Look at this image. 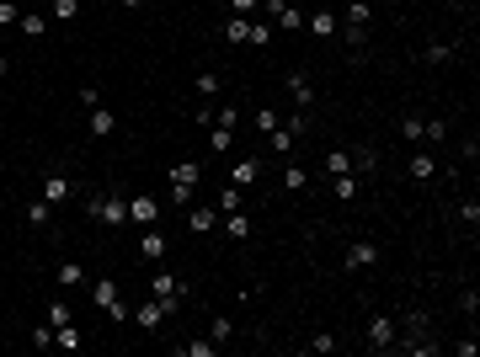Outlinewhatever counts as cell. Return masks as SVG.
Listing matches in <instances>:
<instances>
[{
    "label": "cell",
    "mask_w": 480,
    "mask_h": 357,
    "mask_svg": "<svg viewBox=\"0 0 480 357\" xmlns=\"http://www.w3.org/2000/svg\"><path fill=\"white\" fill-rule=\"evenodd\" d=\"M85 214H91V224L118 229V224H128V202H123L118 192H91V198H85Z\"/></svg>",
    "instance_id": "6da1fadb"
},
{
    "label": "cell",
    "mask_w": 480,
    "mask_h": 357,
    "mask_svg": "<svg viewBox=\"0 0 480 357\" xmlns=\"http://www.w3.org/2000/svg\"><path fill=\"white\" fill-rule=\"evenodd\" d=\"M150 294L160 298V310H166V315H176V310H181V298H187V277L155 272V277H150Z\"/></svg>",
    "instance_id": "7a4b0ae2"
},
{
    "label": "cell",
    "mask_w": 480,
    "mask_h": 357,
    "mask_svg": "<svg viewBox=\"0 0 480 357\" xmlns=\"http://www.w3.org/2000/svg\"><path fill=\"white\" fill-rule=\"evenodd\" d=\"M379 256L384 250L373 246V240H352V246L342 250V267H347V272H368V267H379Z\"/></svg>",
    "instance_id": "3957f363"
},
{
    "label": "cell",
    "mask_w": 480,
    "mask_h": 357,
    "mask_svg": "<svg viewBox=\"0 0 480 357\" xmlns=\"http://www.w3.org/2000/svg\"><path fill=\"white\" fill-rule=\"evenodd\" d=\"M395 320H390V315H368V346L373 352H390V346H395Z\"/></svg>",
    "instance_id": "277c9868"
},
{
    "label": "cell",
    "mask_w": 480,
    "mask_h": 357,
    "mask_svg": "<svg viewBox=\"0 0 480 357\" xmlns=\"http://www.w3.org/2000/svg\"><path fill=\"white\" fill-rule=\"evenodd\" d=\"M160 219V202L150 198V192H139V198H128V224H139V229H150Z\"/></svg>",
    "instance_id": "5b68a950"
},
{
    "label": "cell",
    "mask_w": 480,
    "mask_h": 357,
    "mask_svg": "<svg viewBox=\"0 0 480 357\" xmlns=\"http://www.w3.org/2000/svg\"><path fill=\"white\" fill-rule=\"evenodd\" d=\"M70 198H75V181L64 176V171H48V176H43V202L59 208V202H70Z\"/></svg>",
    "instance_id": "8992f818"
},
{
    "label": "cell",
    "mask_w": 480,
    "mask_h": 357,
    "mask_svg": "<svg viewBox=\"0 0 480 357\" xmlns=\"http://www.w3.org/2000/svg\"><path fill=\"white\" fill-rule=\"evenodd\" d=\"M267 11H272V27H283V32H299L304 27L299 6H288V0H267Z\"/></svg>",
    "instance_id": "52a82bcc"
},
{
    "label": "cell",
    "mask_w": 480,
    "mask_h": 357,
    "mask_svg": "<svg viewBox=\"0 0 480 357\" xmlns=\"http://www.w3.org/2000/svg\"><path fill=\"white\" fill-rule=\"evenodd\" d=\"M395 331H406V341H395L390 352H406L411 341H421V336H427V315H421V310H411V315H406V325H395Z\"/></svg>",
    "instance_id": "ba28073f"
},
{
    "label": "cell",
    "mask_w": 480,
    "mask_h": 357,
    "mask_svg": "<svg viewBox=\"0 0 480 357\" xmlns=\"http://www.w3.org/2000/svg\"><path fill=\"white\" fill-rule=\"evenodd\" d=\"M166 246H171V240L160 235L155 224H150V229H144V235H139V256H144V262H160V256H166Z\"/></svg>",
    "instance_id": "9c48e42d"
},
{
    "label": "cell",
    "mask_w": 480,
    "mask_h": 357,
    "mask_svg": "<svg viewBox=\"0 0 480 357\" xmlns=\"http://www.w3.org/2000/svg\"><path fill=\"white\" fill-rule=\"evenodd\" d=\"M160 320H166V310H160V298H144L139 310H133V325H139V331H160Z\"/></svg>",
    "instance_id": "30bf717a"
},
{
    "label": "cell",
    "mask_w": 480,
    "mask_h": 357,
    "mask_svg": "<svg viewBox=\"0 0 480 357\" xmlns=\"http://www.w3.org/2000/svg\"><path fill=\"white\" fill-rule=\"evenodd\" d=\"M118 277H96V283H91V304H96V310H107V304H118Z\"/></svg>",
    "instance_id": "8fae6325"
},
{
    "label": "cell",
    "mask_w": 480,
    "mask_h": 357,
    "mask_svg": "<svg viewBox=\"0 0 480 357\" xmlns=\"http://www.w3.org/2000/svg\"><path fill=\"white\" fill-rule=\"evenodd\" d=\"M288 96H294V107H310V102H315V85H310V75H299V70H294V75H288Z\"/></svg>",
    "instance_id": "7c38bea8"
},
{
    "label": "cell",
    "mask_w": 480,
    "mask_h": 357,
    "mask_svg": "<svg viewBox=\"0 0 480 357\" xmlns=\"http://www.w3.org/2000/svg\"><path fill=\"white\" fill-rule=\"evenodd\" d=\"M112 128H118V118H112V107H91V123H85V133H91V139H107Z\"/></svg>",
    "instance_id": "4fadbf2b"
},
{
    "label": "cell",
    "mask_w": 480,
    "mask_h": 357,
    "mask_svg": "<svg viewBox=\"0 0 480 357\" xmlns=\"http://www.w3.org/2000/svg\"><path fill=\"white\" fill-rule=\"evenodd\" d=\"M54 346H59V352H80V346H85V336H80V325H75V320H64V325H59V331H54Z\"/></svg>",
    "instance_id": "5bb4252c"
},
{
    "label": "cell",
    "mask_w": 480,
    "mask_h": 357,
    "mask_svg": "<svg viewBox=\"0 0 480 357\" xmlns=\"http://www.w3.org/2000/svg\"><path fill=\"white\" fill-rule=\"evenodd\" d=\"M203 181V166L198 160H181V166H171V187H198Z\"/></svg>",
    "instance_id": "9a60e30c"
},
{
    "label": "cell",
    "mask_w": 480,
    "mask_h": 357,
    "mask_svg": "<svg viewBox=\"0 0 480 357\" xmlns=\"http://www.w3.org/2000/svg\"><path fill=\"white\" fill-rule=\"evenodd\" d=\"M256 176H262V166H256V160H235V166H229V181H235L240 192L256 187Z\"/></svg>",
    "instance_id": "2e32d148"
},
{
    "label": "cell",
    "mask_w": 480,
    "mask_h": 357,
    "mask_svg": "<svg viewBox=\"0 0 480 357\" xmlns=\"http://www.w3.org/2000/svg\"><path fill=\"white\" fill-rule=\"evenodd\" d=\"M373 166H379L373 144H358V150H352V176H373Z\"/></svg>",
    "instance_id": "e0dca14e"
},
{
    "label": "cell",
    "mask_w": 480,
    "mask_h": 357,
    "mask_svg": "<svg viewBox=\"0 0 480 357\" xmlns=\"http://www.w3.org/2000/svg\"><path fill=\"white\" fill-rule=\"evenodd\" d=\"M438 176V160L427 155V150H416V155H411V181H432Z\"/></svg>",
    "instance_id": "ac0fdd59"
},
{
    "label": "cell",
    "mask_w": 480,
    "mask_h": 357,
    "mask_svg": "<svg viewBox=\"0 0 480 357\" xmlns=\"http://www.w3.org/2000/svg\"><path fill=\"white\" fill-rule=\"evenodd\" d=\"M27 224H32V229H48V224H54V202H43V198L27 202Z\"/></svg>",
    "instance_id": "d6986e66"
},
{
    "label": "cell",
    "mask_w": 480,
    "mask_h": 357,
    "mask_svg": "<svg viewBox=\"0 0 480 357\" xmlns=\"http://www.w3.org/2000/svg\"><path fill=\"white\" fill-rule=\"evenodd\" d=\"M331 192H336V198H342V202H352V198H358V176H352V171H342V176H331Z\"/></svg>",
    "instance_id": "ffe728a7"
},
{
    "label": "cell",
    "mask_w": 480,
    "mask_h": 357,
    "mask_svg": "<svg viewBox=\"0 0 480 357\" xmlns=\"http://www.w3.org/2000/svg\"><path fill=\"white\" fill-rule=\"evenodd\" d=\"M192 91L203 96V102H214V96L224 91V85H219V75H214V70H203V75H198V80H192Z\"/></svg>",
    "instance_id": "44dd1931"
},
{
    "label": "cell",
    "mask_w": 480,
    "mask_h": 357,
    "mask_svg": "<svg viewBox=\"0 0 480 357\" xmlns=\"http://www.w3.org/2000/svg\"><path fill=\"white\" fill-rule=\"evenodd\" d=\"M421 133H427V118H416V112H406V118H400V139L421 144Z\"/></svg>",
    "instance_id": "7402d4cb"
},
{
    "label": "cell",
    "mask_w": 480,
    "mask_h": 357,
    "mask_svg": "<svg viewBox=\"0 0 480 357\" xmlns=\"http://www.w3.org/2000/svg\"><path fill=\"white\" fill-rule=\"evenodd\" d=\"M304 27H310L315 37H336V16H331V11H315L310 22H304Z\"/></svg>",
    "instance_id": "603a6c76"
},
{
    "label": "cell",
    "mask_w": 480,
    "mask_h": 357,
    "mask_svg": "<svg viewBox=\"0 0 480 357\" xmlns=\"http://www.w3.org/2000/svg\"><path fill=\"white\" fill-rule=\"evenodd\" d=\"M85 283V267L80 262H59V288H80Z\"/></svg>",
    "instance_id": "cb8c5ba5"
},
{
    "label": "cell",
    "mask_w": 480,
    "mask_h": 357,
    "mask_svg": "<svg viewBox=\"0 0 480 357\" xmlns=\"http://www.w3.org/2000/svg\"><path fill=\"white\" fill-rule=\"evenodd\" d=\"M224 37H229V43H246V37H251V16H229V22H224Z\"/></svg>",
    "instance_id": "d4e9b609"
},
{
    "label": "cell",
    "mask_w": 480,
    "mask_h": 357,
    "mask_svg": "<svg viewBox=\"0 0 480 357\" xmlns=\"http://www.w3.org/2000/svg\"><path fill=\"white\" fill-rule=\"evenodd\" d=\"M187 229H192V235H208V229H214V208H192V214H187Z\"/></svg>",
    "instance_id": "484cf974"
},
{
    "label": "cell",
    "mask_w": 480,
    "mask_h": 357,
    "mask_svg": "<svg viewBox=\"0 0 480 357\" xmlns=\"http://www.w3.org/2000/svg\"><path fill=\"white\" fill-rule=\"evenodd\" d=\"M224 229H229V240H251V219L240 214V208H235V214L224 219Z\"/></svg>",
    "instance_id": "4316f807"
},
{
    "label": "cell",
    "mask_w": 480,
    "mask_h": 357,
    "mask_svg": "<svg viewBox=\"0 0 480 357\" xmlns=\"http://www.w3.org/2000/svg\"><path fill=\"white\" fill-rule=\"evenodd\" d=\"M283 187L288 192H304V187H310V171H304V166H283Z\"/></svg>",
    "instance_id": "83f0119b"
},
{
    "label": "cell",
    "mask_w": 480,
    "mask_h": 357,
    "mask_svg": "<svg viewBox=\"0 0 480 357\" xmlns=\"http://www.w3.org/2000/svg\"><path fill=\"white\" fill-rule=\"evenodd\" d=\"M421 59H427V64H448V59H454V43H427V48H421Z\"/></svg>",
    "instance_id": "f1b7e54d"
},
{
    "label": "cell",
    "mask_w": 480,
    "mask_h": 357,
    "mask_svg": "<svg viewBox=\"0 0 480 357\" xmlns=\"http://www.w3.org/2000/svg\"><path fill=\"white\" fill-rule=\"evenodd\" d=\"M267 139H272V150H277V155H288V150H294V128H288V123H277V128L267 133Z\"/></svg>",
    "instance_id": "f546056e"
},
{
    "label": "cell",
    "mask_w": 480,
    "mask_h": 357,
    "mask_svg": "<svg viewBox=\"0 0 480 357\" xmlns=\"http://www.w3.org/2000/svg\"><path fill=\"white\" fill-rule=\"evenodd\" d=\"M325 171H331V176L352 171V150H331V155H325Z\"/></svg>",
    "instance_id": "4dcf8cb0"
},
{
    "label": "cell",
    "mask_w": 480,
    "mask_h": 357,
    "mask_svg": "<svg viewBox=\"0 0 480 357\" xmlns=\"http://www.w3.org/2000/svg\"><path fill=\"white\" fill-rule=\"evenodd\" d=\"M368 0H347V27H368Z\"/></svg>",
    "instance_id": "1f68e13d"
},
{
    "label": "cell",
    "mask_w": 480,
    "mask_h": 357,
    "mask_svg": "<svg viewBox=\"0 0 480 357\" xmlns=\"http://www.w3.org/2000/svg\"><path fill=\"white\" fill-rule=\"evenodd\" d=\"M336 346H342V341H336L331 331H315V336H310V352H320V357H325V352H336Z\"/></svg>",
    "instance_id": "d6a6232c"
},
{
    "label": "cell",
    "mask_w": 480,
    "mask_h": 357,
    "mask_svg": "<svg viewBox=\"0 0 480 357\" xmlns=\"http://www.w3.org/2000/svg\"><path fill=\"white\" fill-rule=\"evenodd\" d=\"M438 139H448V123H443V118H427V133H421V144H438Z\"/></svg>",
    "instance_id": "836d02e7"
},
{
    "label": "cell",
    "mask_w": 480,
    "mask_h": 357,
    "mask_svg": "<svg viewBox=\"0 0 480 357\" xmlns=\"http://www.w3.org/2000/svg\"><path fill=\"white\" fill-rule=\"evenodd\" d=\"M229 331H235V320H229V315H219V320H214V331H208V341H229Z\"/></svg>",
    "instance_id": "e575fe53"
},
{
    "label": "cell",
    "mask_w": 480,
    "mask_h": 357,
    "mask_svg": "<svg viewBox=\"0 0 480 357\" xmlns=\"http://www.w3.org/2000/svg\"><path fill=\"white\" fill-rule=\"evenodd\" d=\"M16 27H22L27 37H43V16H37V11H22V22H16Z\"/></svg>",
    "instance_id": "d590c367"
},
{
    "label": "cell",
    "mask_w": 480,
    "mask_h": 357,
    "mask_svg": "<svg viewBox=\"0 0 480 357\" xmlns=\"http://www.w3.org/2000/svg\"><path fill=\"white\" fill-rule=\"evenodd\" d=\"M219 208H224V214H235V208H240V187H235V181L219 192Z\"/></svg>",
    "instance_id": "8d00e7d4"
},
{
    "label": "cell",
    "mask_w": 480,
    "mask_h": 357,
    "mask_svg": "<svg viewBox=\"0 0 480 357\" xmlns=\"http://www.w3.org/2000/svg\"><path fill=\"white\" fill-rule=\"evenodd\" d=\"M246 43H256V48L272 43V22H251V37H246Z\"/></svg>",
    "instance_id": "74e56055"
},
{
    "label": "cell",
    "mask_w": 480,
    "mask_h": 357,
    "mask_svg": "<svg viewBox=\"0 0 480 357\" xmlns=\"http://www.w3.org/2000/svg\"><path fill=\"white\" fill-rule=\"evenodd\" d=\"M32 346H37V352H48V346H54V325H37V331H32Z\"/></svg>",
    "instance_id": "f35d334b"
},
{
    "label": "cell",
    "mask_w": 480,
    "mask_h": 357,
    "mask_svg": "<svg viewBox=\"0 0 480 357\" xmlns=\"http://www.w3.org/2000/svg\"><path fill=\"white\" fill-rule=\"evenodd\" d=\"M277 123H283V118H277V112H272V107H256V128H262V133H272V128H277Z\"/></svg>",
    "instance_id": "ab89813d"
},
{
    "label": "cell",
    "mask_w": 480,
    "mask_h": 357,
    "mask_svg": "<svg viewBox=\"0 0 480 357\" xmlns=\"http://www.w3.org/2000/svg\"><path fill=\"white\" fill-rule=\"evenodd\" d=\"M11 22H22V6H16V0H0V27H11Z\"/></svg>",
    "instance_id": "60d3db41"
},
{
    "label": "cell",
    "mask_w": 480,
    "mask_h": 357,
    "mask_svg": "<svg viewBox=\"0 0 480 357\" xmlns=\"http://www.w3.org/2000/svg\"><path fill=\"white\" fill-rule=\"evenodd\" d=\"M208 139H214V155H224V150H229V139H235V128H214Z\"/></svg>",
    "instance_id": "b9f144b4"
},
{
    "label": "cell",
    "mask_w": 480,
    "mask_h": 357,
    "mask_svg": "<svg viewBox=\"0 0 480 357\" xmlns=\"http://www.w3.org/2000/svg\"><path fill=\"white\" fill-rule=\"evenodd\" d=\"M64 320H70V304H48V325H54V331H59Z\"/></svg>",
    "instance_id": "7bdbcfd3"
},
{
    "label": "cell",
    "mask_w": 480,
    "mask_h": 357,
    "mask_svg": "<svg viewBox=\"0 0 480 357\" xmlns=\"http://www.w3.org/2000/svg\"><path fill=\"white\" fill-rule=\"evenodd\" d=\"M75 11H80V0H54V16H59V22H70Z\"/></svg>",
    "instance_id": "ee69618b"
},
{
    "label": "cell",
    "mask_w": 480,
    "mask_h": 357,
    "mask_svg": "<svg viewBox=\"0 0 480 357\" xmlns=\"http://www.w3.org/2000/svg\"><path fill=\"white\" fill-rule=\"evenodd\" d=\"M459 219H464V224H469V229H475V224H480V202H475V198H469V202H464V208H459Z\"/></svg>",
    "instance_id": "f6af8a7d"
},
{
    "label": "cell",
    "mask_w": 480,
    "mask_h": 357,
    "mask_svg": "<svg viewBox=\"0 0 480 357\" xmlns=\"http://www.w3.org/2000/svg\"><path fill=\"white\" fill-rule=\"evenodd\" d=\"M181 352H187V357H214V341H187Z\"/></svg>",
    "instance_id": "bcb514c9"
},
{
    "label": "cell",
    "mask_w": 480,
    "mask_h": 357,
    "mask_svg": "<svg viewBox=\"0 0 480 357\" xmlns=\"http://www.w3.org/2000/svg\"><path fill=\"white\" fill-rule=\"evenodd\" d=\"M80 107H102V91H96V85H80Z\"/></svg>",
    "instance_id": "7dc6e473"
},
{
    "label": "cell",
    "mask_w": 480,
    "mask_h": 357,
    "mask_svg": "<svg viewBox=\"0 0 480 357\" xmlns=\"http://www.w3.org/2000/svg\"><path fill=\"white\" fill-rule=\"evenodd\" d=\"M240 123V107H219V128H235Z\"/></svg>",
    "instance_id": "c3c4849f"
},
{
    "label": "cell",
    "mask_w": 480,
    "mask_h": 357,
    "mask_svg": "<svg viewBox=\"0 0 480 357\" xmlns=\"http://www.w3.org/2000/svg\"><path fill=\"white\" fill-rule=\"evenodd\" d=\"M480 352V341H475V336H469V341H454V357H475Z\"/></svg>",
    "instance_id": "681fc988"
},
{
    "label": "cell",
    "mask_w": 480,
    "mask_h": 357,
    "mask_svg": "<svg viewBox=\"0 0 480 357\" xmlns=\"http://www.w3.org/2000/svg\"><path fill=\"white\" fill-rule=\"evenodd\" d=\"M229 11H235V16H251V11H256V0H229Z\"/></svg>",
    "instance_id": "f907efd6"
},
{
    "label": "cell",
    "mask_w": 480,
    "mask_h": 357,
    "mask_svg": "<svg viewBox=\"0 0 480 357\" xmlns=\"http://www.w3.org/2000/svg\"><path fill=\"white\" fill-rule=\"evenodd\" d=\"M6 70H11V59H6V54H0V80H6Z\"/></svg>",
    "instance_id": "816d5d0a"
},
{
    "label": "cell",
    "mask_w": 480,
    "mask_h": 357,
    "mask_svg": "<svg viewBox=\"0 0 480 357\" xmlns=\"http://www.w3.org/2000/svg\"><path fill=\"white\" fill-rule=\"evenodd\" d=\"M123 6H128V11H133V6H144V0H123Z\"/></svg>",
    "instance_id": "f5cc1de1"
}]
</instances>
